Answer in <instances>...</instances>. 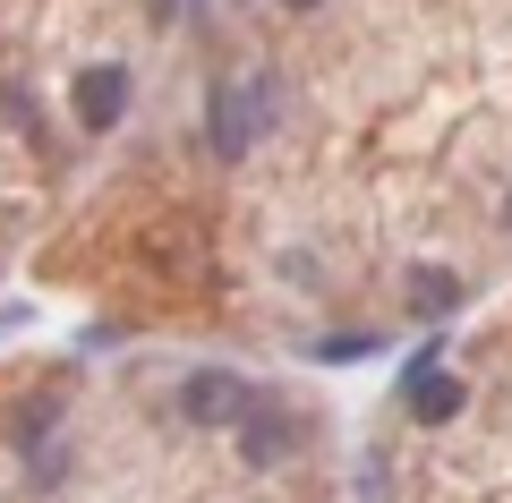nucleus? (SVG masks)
Returning <instances> with one entry per match:
<instances>
[{"label": "nucleus", "mask_w": 512, "mask_h": 503, "mask_svg": "<svg viewBox=\"0 0 512 503\" xmlns=\"http://www.w3.org/2000/svg\"><path fill=\"white\" fill-rule=\"evenodd\" d=\"M376 350H384V333H333V342H316V359L350 367V359H376Z\"/></svg>", "instance_id": "obj_8"}, {"label": "nucleus", "mask_w": 512, "mask_h": 503, "mask_svg": "<svg viewBox=\"0 0 512 503\" xmlns=\"http://www.w3.org/2000/svg\"><path fill=\"white\" fill-rule=\"evenodd\" d=\"M265 120H274V77H239V86H214V103H205V145H214L222 162H239L256 137H265Z\"/></svg>", "instance_id": "obj_1"}, {"label": "nucleus", "mask_w": 512, "mask_h": 503, "mask_svg": "<svg viewBox=\"0 0 512 503\" xmlns=\"http://www.w3.org/2000/svg\"><path fill=\"white\" fill-rule=\"evenodd\" d=\"M461 401H470V393H461V376H444V367H427V376L410 384V410H419L427 427H444V418H461Z\"/></svg>", "instance_id": "obj_5"}, {"label": "nucleus", "mask_w": 512, "mask_h": 503, "mask_svg": "<svg viewBox=\"0 0 512 503\" xmlns=\"http://www.w3.org/2000/svg\"><path fill=\"white\" fill-rule=\"evenodd\" d=\"M461 299H470L461 273H444V265H419V273H410V307H419V316H453Z\"/></svg>", "instance_id": "obj_6"}, {"label": "nucleus", "mask_w": 512, "mask_h": 503, "mask_svg": "<svg viewBox=\"0 0 512 503\" xmlns=\"http://www.w3.org/2000/svg\"><path fill=\"white\" fill-rule=\"evenodd\" d=\"M504 231H512V197H504Z\"/></svg>", "instance_id": "obj_10"}, {"label": "nucleus", "mask_w": 512, "mask_h": 503, "mask_svg": "<svg viewBox=\"0 0 512 503\" xmlns=\"http://www.w3.org/2000/svg\"><path fill=\"white\" fill-rule=\"evenodd\" d=\"M291 452H299V418L282 410V401L256 393V401H248V418H239V461H248V469H282Z\"/></svg>", "instance_id": "obj_2"}, {"label": "nucleus", "mask_w": 512, "mask_h": 503, "mask_svg": "<svg viewBox=\"0 0 512 503\" xmlns=\"http://www.w3.org/2000/svg\"><path fill=\"white\" fill-rule=\"evenodd\" d=\"M248 384L239 376H222V367H197V376L180 384V418L188 427H231V418H248Z\"/></svg>", "instance_id": "obj_3"}, {"label": "nucleus", "mask_w": 512, "mask_h": 503, "mask_svg": "<svg viewBox=\"0 0 512 503\" xmlns=\"http://www.w3.org/2000/svg\"><path fill=\"white\" fill-rule=\"evenodd\" d=\"M291 9H316V0H291Z\"/></svg>", "instance_id": "obj_11"}, {"label": "nucleus", "mask_w": 512, "mask_h": 503, "mask_svg": "<svg viewBox=\"0 0 512 503\" xmlns=\"http://www.w3.org/2000/svg\"><path fill=\"white\" fill-rule=\"evenodd\" d=\"M128 120V69H86L77 77V128H86V137H111V128Z\"/></svg>", "instance_id": "obj_4"}, {"label": "nucleus", "mask_w": 512, "mask_h": 503, "mask_svg": "<svg viewBox=\"0 0 512 503\" xmlns=\"http://www.w3.org/2000/svg\"><path fill=\"white\" fill-rule=\"evenodd\" d=\"M52 418H60V393H35V401L18 410V427H9V444H18V452H35L43 435H52Z\"/></svg>", "instance_id": "obj_7"}, {"label": "nucleus", "mask_w": 512, "mask_h": 503, "mask_svg": "<svg viewBox=\"0 0 512 503\" xmlns=\"http://www.w3.org/2000/svg\"><path fill=\"white\" fill-rule=\"evenodd\" d=\"M359 495H367V503H384V461H376V452L359 461Z\"/></svg>", "instance_id": "obj_9"}]
</instances>
